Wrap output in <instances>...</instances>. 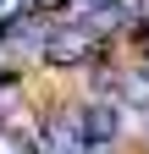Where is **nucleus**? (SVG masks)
I'll list each match as a JSON object with an SVG mask.
<instances>
[{"mask_svg":"<svg viewBox=\"0 0 149 154\" xmlns=\"http://www.w3.org/2000/svg\"><path fill=\"white\" fill-rule=\"evenodd\" d=\"M83 6H94V0H83Z\"/></svg>","mask_w":149,"mask_h":154,"instance_id":"39448f33","label":"nucleus"},{"mask_svg":"<svg viewBox=\"0 0 149 154\" xmlns=\"http://www.w3.org/2000/svg\"><path fill=\"white\" fill-rule=\"evenodd\" d=\"M144 66H149V61H144Z\"/></svg>","mask_w":149,"mask_h":154,"instance_id":"423d86ee","label":"nucleus"},{"mask_svg":"<svg viewBox=\"0 0 149 154\" xmlns=\"http://www.w3.org/2000/svg\"><path fill=\"white\" fill-rule=\"evenodd\" d=\"M100 55H105V38L100 33H88L83 22H61V28H50L39 61L50 72H78V66H100Z\"/></svg>","mask_w":149,"mask_h":154,"instance_id":"f257e3e1","label":"nucleus"},{"mask_svg":"<svg viewBox=\"0 0 149 154\" xmlns=\"http://www.w3.org/2000/svg\"><path fill=\"white\" fill-rule=\"evenodd\" d=\"M144 61H149V38H144Z\"/></svg>","mask_w":149,"mask_h":154,"instance_id":"20e7f679","label":"nucleus"},{"mask_svg":"<svg viewBox=\"0 0 149 154\" xmlns=\"http://www.w3.org/2000/svg\"><path fill=\"white\" fill-rule=\"evenodd\" d=\"M66 6H72V0H28L33 17H44V11H66Z\"/></svg>","mask_w":149,"mask_h":154,"instance_id":"7ed1b4c3","label":"nucleus"},{"mask_svg":"<svg viewBox=\"0 0 149 154\" xmlns=\"http://www.w3.org/2000/svg\"><path fill=\"white\" fill-rule=\"evenodd\" d=\"M122 99H88L78 105V127H83V138L88 149H100V143H116V132H122Z\"/></svg>","mask_w":149,"mask_h":154,"instance_id":"f03ea898","label":"nucleus"}]
</instances>
